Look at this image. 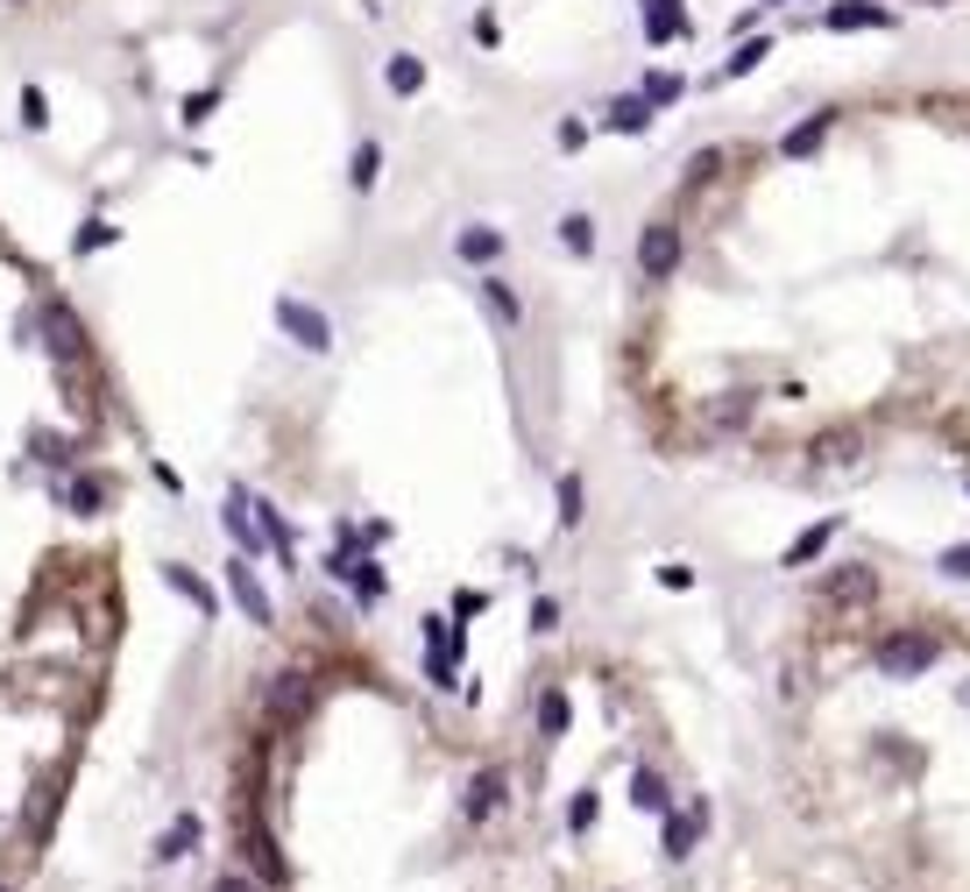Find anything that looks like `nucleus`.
<instances>
[{
    "instance_id": "nucleus-1",
    "label": "nucleus",
    "mask_w": 970,
    "mask_h": 892,
    "mask_svg": "<svg viewBox=\"0 0 970 892\" xmlns=\"http://www.w3.org/2000/svg\"><path fill=\"white\" fill-rule=\"evenodd\" d=\"M638 269H645V283H674V269H680V227L674 220L638 227Z\"/></svg>"
},
{
    "instance_id": "nucleus-2",
    "label": "nucleus",
    "mask_w": 970,
    "mask_h": 892,
    "mask_svg": "<svg viewBox=\"0 0 970 892\" xmlns=\"http://www.w3.org/2000/svg\"><path fill=\"white\" fill-rule=\"evenodd\" d=\"M277 326L305 347V355H334V320H326L319 305H305V298H277Z\"/></svg>"
},
{
    "instance_id": "nucleus-3",
    "label": "nucleus",
    "mask_w": 970,
    "mask_h": 892,
    "mask_svg": "<svg viewBox=\"0 0 970 892\" xmlns=\"http://www.w3.org/2000/svg\"><path fill=\"white\" fill-rule=\"evenodd\" d=\"M928 667H935V638H921V630L878 645V673H886V680H921Z\"/></svg>"
},
{
    "instance_id": "nucleus-4",
    "label": "nucleus",
    "mask_w": 970,
    "mask_h": 892,
    "mask_svg": "<svg viewBox=\"0 0 970 892\" xmlns=\"http://www.w3.org/2000/svg\"><path fill=\"white\" fill-rule=\"evenodd\" d=\"M43 340H50L57 361H79V355H85V326L71 320L65 298H50V305H43Z\"/></svg>"
},
{
    "instance_id": "nucleus-5",
    "label": "nucleus",
    "mask_w": 970,
    "mask_h": 892,
    "mask_svg": "<svg viewBox=\"0 0 970 892\" xmlns=\"http://www.w3.org/2000/svg\"><path fill=\"white\" fill-rule=\"evenodd\" d=\"M503 793H511V773H503V765H482V773L468 779V800H460V814H468V822H489V814L503 808Z\"/></svg>"
},
{
    "instance_id": "nucleus-6",
    "label": "nucleus",
    "mask_w": 970,
    "mask_h": 892,
    "mask_svg": "<svg viewBox=\"0 0 970 892\" xmlns=\"http://www.w3.org/2000/svg\"><path fill=\"white\" fill-rule=\"evenodd\" d=\"M701 829H709V800H688V808H666V836H659V850L666 857H688L694 843H701Z\"/></svg>"
},
{
    "instance_id": "nucleus-7",
    "label": "nucleus",
    "mask_w": 970,
    "mask_h": 892,
    "mask_svg": "<svg viewBox=\"0 0 970 892\" xmlns=\"http://www.w3.org/2000/svg\"><path fill=\"white\" fill-rule=\"evenodd\" d=\"M822 28H835V36H850V28H892V8H878V0H829Z\"/></svg>"
},
{
    "instance_id": "nucleus-8",
    "label": "nucleus",
    "mask_w": 970,
    "mask_h": 892,
    "mask_svg": "<svg viewBox=\"0 0 970 892\" xmlns=\"http://www.w3.org/2000/svg\"><path fill=\"white\" fill-rule=\"evenodd\" d=\"M227 588H234V602L248 610V624H277V610H270V588L256 581V567H248V559H227Z\"/></svg>"
},
{
    "instance_id": "nucleus-9",
    "label": "nucleus",
    "mask_w": 970,
    "mask_h": 892,
    "mask_svg": "<svg viewBox=\"0 0 970 892\" xmlns=\"http://www.w3.org/2000/svg\"><path fill=\"white\" fill-rule=\"evenodd\" d=\"M694 22L680 0H645V43H688Z\"/></svg>"
},
{
    "instance_id": "nucleus-10",
    "label": "nucleus",
    "mask_w": 970,
    "mask_h": 892,
    "mask_svg": "<svg viewBox=\"0 0 970 892\" xmlns=\"http://www.w3.org/2000/svg\"><path fill=\"white\" fill-rule=\"evenodd\" d=\"M652 120H659V114L645 107V93H617V100L603 107V128H609V135H645Z\"/></svg>"
},
{
    "instance_id": "nucleus-11",
    "label": "nucleus",
    "mask_w": 970,
    "mask_h": 892,
    "mask_svg": "<svg viewBox=\"0 0 970 892\" xmlns=\"http://www.w3.org/2000/svg\"><path fill=\"white\" fill-rule=\"evenodd\" d=\"M312 708V680L305 673H277V687H270V716L277 722H297Z\"/></svg>"
},
{
    "instance_id": "nucleus-12",
    "label": "nucleus",
    "mask_w": 970,
    "mask_h": 892,
    "mask_svg": "<svg viewBox=\"0 0 970 892\" xmlns=\"http://www.w3.org/2000/svg\"><path fill=\"white\" fill-rule=\"evenodd\" d=\"M829 128H835V114H808L800 128H786V135H780V157H794V163H800V157H815Z\"/></svg>"
},
{
    "instance_id": "nucleus-13",
    "label": "nucleus",
    "mask_w": 970,
    "mask_h": 892,
    "mask_svg": "<svg viewBox=\"0 0 970 892\" xmlns=\"http://www.w3.org/2000/svg\"><path fill=\"white\" fill-rule=\"evenodd\" d=\"M383 85H390L397 100H411V93H425V57H411V50H397L390 65H383Z\"/></svg>"
},
{
    "instance_id": "nucleus-14",
    "label": "nucleus",
    "mask_w": 970,
    "mask_h": 892,
    "mask_svg": "<svg viewBox=\"0 0 970 892\" xmlns=\"http://www.w3.org/2000/svg\"><path fill=\"white\" fill-rule=\"evenodd\" d=\"M163 581H171V588H177V595H185V602H191V610H199V616H220V595H213V588H206V581H199V574H191V567H163Z\"/></svg>"
},
{
    "instance_id": "nucleus-15",
    "label": "nucleus",
    "mask_w": 970,
    "mask_h": 892,
    "mask_svg": "<svg viewBox=\"0 0 970 892\" xmlns=\"http://www.w3.org/2000/svg\"><path fill=\"white\" fill-rule=\"evenodd\" d=\"M872 595H878V574H872V567L829 574V602H872Z\"/></svg>"
},
{
    "instance_id": "nucleus-16",
    "label": "nucleus",
    "mask_w": 970,
    "mask_h": 892,
    "mask_svg": "<svg viewBox=\"0 0 970 892\" xmlns=\"http://www.w3.org/2000/svg\"><path fill=\"white\" fill-rule=\"evenodd\" d=\"M191 850H199V814H177L171 836L156 843V865H177V857H191Z\"/></svg>"
},
{
    "instance_id": "nucleus-17",
    "label": "nucleus",
    "mask_w": 970,
    "mask_h": 892,
    "mask_svg": "<svg viewBox=\"0 0 970 892\" xmlns=\"http://www.w3.org/2000/svg\"><path fill=\"white\" fill-rule=\"evenodd\" d=\"M766 57H772V43H766V36H751V43H737V50L723 57V71H715V79H723V85H729V79H751Z\"/></svg>"
},
{
    "instance_id": "nucleus-18",
    "label": "nucleus",
    "mask_w": 970,
    "mask_h": 892,
    "mask_svg": "<svg viewBox=\"0 0 970 892\" xmlns=\"http://www.w3.org/2000/svg\"><path fill=\"white\" fill-rule=\"evenodd\" d=\"M638 93H645V107L659 114V107H680V93H688V79H680V71H645V85H638Z\"/></svg>"
},
{
    "instance_id": "nucleus-19",
    "label": "nucleus",
    "mask_w": 970,
    "mask_h": 892,
    "mask_svg": "<svg viewBox=\"0 0 970 892\" xmlns=\"http://www.w3.org/2000/svg\"><path fill=\"white\" fill-rule=\"evenodd\" d=\"M454 248H460V263H496V255H503V227H468Z\"/></svg>"
},
{
    "instance_id": "nucleus-20",
    "label": "nucleus",
    "mask_w": 970,
    "mask_h": 892,
    "mask_svg": "<svg viewBox=\"0 0 970 892\" xmlns=\"http://www.w3.org/2000/svg\"><path fill=\"white\" fill-rule=\"evenodd\" d=\"M829 538H835V518H822V524H808V532L786 546V567H808V559H822L829 553Z\"/></svg>"
},
{
    "instance_id": "nucleus-21",
    "label": "nucleus",
    "mask_w": 970,
    "mask_h": 892,
    "mask_svg": "<svg viewBox=\"0 0 970 892\" xmlns=\"http://www.w3.org/2000/svg\"><path fill=\"white\" fill-rule=\"evenodd\" d=\"M566 722H574L566 694H560V687H546V694H539V737H566Z\"/></svg>"
},
{
    "instance_id": "nucleus-22",
    "label": "nucleus",
    "mask_w": 970,
    "mask_h": 892,
    "mask_svg": "<svg viewBox=\"0 0 970 892\" xmlns=\"http://www.w3.org/2000/svg\"><path fill=\"white\" fill-rule=\"evenodd\" d=\"M65 503L79 510V518H100V503H107V482H100V475H79V482L65 489Z\"/></svg>"
},
{
    "instance_id": "nucleus-23",
    "label": "nucleus",
    "mask_w": 970,
    "mask_h": 892,
    "mask_svg": "<svg viewBox=\"0 0 970 892\" xmlns=\"http://www.w3.org/2000/svg\"><path fill=\"white\" fill-rule=\"evenodd\" d=\"M114 241H121V227H114V220H85L79 234H71V255H100V248H114Z\"/></svg>"
},
{
    "instance_id": "nucleus-24",
    "label": "nucleus",
    "mask_w": 970,
    "mask_h": 892,
    "mask_svg": "<svg viewBox=\"0 0 970 892\" xmlns=\"http://www.w3.org/2000/svg\"><path fill=\"white\" fill-rule=\"evenodd\" d=\"M376 177H383V142H362V149H354L348 185H354V192H376Z\"/></svg>"
},
{
    "instance_id": "nucleus-25",
    "label": "nucleus",
    "mask_w": 970,
    "mask_h": 892,
    "mask_svg": "<svg viewBox=\"0 0 970 892\" xmlns=\"http://www.w3.org/2000/svg\"><path fill=\"white\" fill-rule=\"evenodd\" d=\"M482 298H489V312H496L503 326H517V320H525V305H517V291H511L503 277H482Z\"/></svg>"
},
{
    "instance_id": "nucleus-26",
    "label": "nucleus",
    "mask_w": 970,
    "mask_h": 892,
    "mask_svg": "<svg viewBox=\"0 0 970 892\" xmlns=\"http://www.w3.org/2000/svg\"><path fill=\"white\" fill-rule=\"evenodd\" d=\"M631 800H638L645 814H666V808H674V793H666L659 773H638V779H631Z\"/></svg>"
},
{
    "instance_id": "nucleus-27",
    "label": "nucleus",
    "mask_w": 970,
    "mask_h": 892,
    "mask_svg": "<svg viewBox=\"0 0 970 892\" xmlns=\"http://www.w3.org/2000/svg\"><path fill=\"white\" fill-rule=\"evenodd\" d=\"M751 412H758V397H751V390H729V397L715 404V426H723V432H737Z\"/></svg>"
},
{
    "instance_id": "nucleus-28",
    "label": "nucleus",
    "mask_w": 970,
    "mask_h": 892,
    "mask_svg": "<svg viewBox=\"0 0 970 892\" xmlns=\"http://www.w3.org/2000/svg\"><path fill=\"white\" fill-rule=\"evenodd\" d=\"M560 241H566L574 255H595V220H588V213H566V220H560Z\"/></svg>"
},
{
    "instance_id": "nucleus-29",
    "label": "nucleus",
    "mask_w": 970,
    "mask_h": 892,
    "mask_svg": "<svg viewBox=\"0 0 970 892\" xmlns=\"http://www.w3.org/2000/svg\"><path fill=\"white\" fill-rule=\"evenodd\" d=\"M581 518H588L581 510V475H560V532H574Z\"/></svg>"
},
{
    "instance_id": "nucleus-30",
    "label": "nucleus",
    "mask_w": 970,
    "mask_h": 892,
    "mask_svg": "<svg viewBox=\"0 0 970 892\" xmlns=\"http://www.w3.org/2000/svg\"><path fill=\"white\" fill-rule=\"evenodd\" d=\"M22 128H50V100H43V85H22Z\"/></svg>"
},
{
    "instance_id": "nucleus-31",
    "label": "nucleus",
    "mask_w": 970,
    "mask_h": 892,
    "mask_svg": "<svg viewBox=\"0 0 970 892\" xmlns=\"http://www.w3.org/2000/svg\"><path fill=\"white\" fill-rule=\"evenodd\" d=\"M248 850H256V871H262V879H283V857L270 850V836H262V829H248Z\"/></svg>"
},
{
    "instance_id": "nucleus-32",
    "label": "nucleus",
    "mask_w": 970,
    "mask_h": 892,
    "mask_svg": "<svg viewBox=\"0 0 970 892\" xmlns=\"http://www.w3.org/2000/svg\"><path fill=\"white\" fill-rule=\"evenodd\" d=\"M213 107H220V85H206V93L185 100V114H177V120H185V128H199V120H213Z\"/></svg>"
},
{
    "instance_id": "nucleus-33",
    "label": "nucleus",
    "mask_w": 970,
    "mask_h": 892,
    "mask_svg": "<svg viewBox=\"0 0 970 892\" xmlns=\"http://www.w3.org/2000/svg\"><path fill=\"white\" fill-rule=\"evenodd\" d=\"M715 171H723V157H715V149H694V163H688V185H709Z\"/></svg>"
},
{
    "instance_id": "nucleus-34",
    "label": "nucleus",
    "mask_w": 970,
    "mask_h": 892,
    "mask_svg": "<svg viewBox=\"0 0 970 892\" xmlns=\"http://www.w3.org/2000/svg\"><path fill=\"white\" fill-rule=\"evenodd\" d=\"M935 567H943L949 581H970V546H949L943 559H935Z\"/></svg>"
},
{
    "instance_id": "nucleus-35",
    "label": "nucleus",
    "mask_w": 970,
    "mask_h": 892,
    "mask_svg": "<svg viewBox=\"0 0 970 892\" xmlns=\"http://www.w3.org/2000/svg\"><path fill=\"white\" fill-rule=\"evenodd\" d=\"M531 630H560V602H553V595L531 602Z\"/></svg>"
},
{
    "instance_id": "nucleus-36",
    "label": "nucleus",
    "mask_w": 970,
    "mask_h": 892,
    "mask_svg": "<svg viewBox=\"0 0 970 892\" xmlns=\"http://www.w3.org/2000/svg\"><path fill=\"white\" fill-rule=\"evenodd\" d=\"M566 822H574V836H581V829H595V793H574V808H566Z\"/></svg>"
},
{
    "instance_id": "nucleus-37",
    "label": "nucleus",
    "mask_w": 970,
    "mask_h": 892,
    "mask_svg": "<svg viewBox=\"0 0 970 892\" xmlns=\"http://www.w3.org/2000/svg\"><path fill=\"white\" fill-rule=\"evenodd\" d=\"M659 588H694V567H680V559H666V567H659Z\"/></svg>"
},
{
    "instance_id": "nucleus-38",
    "label": "nucleus",
    "mask_w": 970,
    "mask_h": 892,
    "mask_svg": "<svg viewBox=\"0 0 970 892\" xmlns=\"http://www.w3.org/2000/svg\"><path fill=\"white\" fill-rule=\"evenodd\" d=\"M425 680H432V687H446V680H454V667H446V652H432V659H425Z\"/></svg>"
},
{
    "instance_id": "nucleus-39",
    "label": "nucleus",
    "mask_w": 970,
    "mask_h": 892,
    "mask_svg": "<svg viewBox=\"0 0 970 892\" xmlns=\"http://www.w3.org/2000/svg\"><path fill=\"white\" fill-rule=\"evenodd\" d=\"M213 892H256V885H248V879H220Z\"/></svg>"
},
{
    "instance_id": "nucleus-40",
    "label": "nucleus",
    "mask_w": 970,
    "mask_h": 892,
    "mask_svg": "<svg viewBox=\"0 0 970 892\" xmlns=\"http://www.w3.org/2000/svg\"><path fill=\"white\" fill-rule=\"evenodd\" d=\"M0 8H28V0H0Z\"/></svg>"
},
{
    "instance_id": "nucleus-41",
    "label": "nucleus",
    "mask_w": 970,
    "mask_h": 892,
    "mask_svg": "<svg viewBox=\"0 0 970 892\" xmlns=\"http://www.w3.org/2000/svg\"><path fill=\"white\" fill-rule=\"evenodd\" d=\"M963 489H970V482H963Z\"/></svg>"
},
{
    "instance_id": "nucleus-42",
    "label": "nucleus",
    "mask_w": 970,
    "mask_h": 892,
    "mask_svg": "<svg viewBox=\"0 0 970 892\" xmlns=\"http://www.w3.org/2000/svg\"><path fill=\"white\" fill-rule=\"evenodd\" d=\"M0 892H8V885H0Z\"/></svg>"
}]
</instances>
